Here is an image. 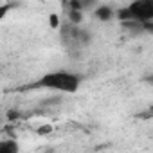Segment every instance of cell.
<instances>
[{"label":"cell","instance_id":"obj_1","mask_svg":"<svg viewBox=\"0 0 153 153\" xmlns=\"http://www.w3.org/2000/svg\"><path fill=\"white\" fill-rule=\"evenodd\" d=\"M81 87V78L78 74H74L70 70H54V72H47L42 78L25 87V88H43V90H51V92H59V94H76Z\"/></svg>","mask_w":153,"mask_h":153},{"label":"cell","instance_id":"obj_2","mask_svg":"<svg viewBox=\"0 0 153 153\" xmlns=\"http://www.w3.org/2000/svg\"><path fill=\"white\" fill-rule=\"evenodd\" d=\"M126 7L130 9L131 18L137 22L153 20V0H131Z\"/></svg>","mask_w":153,"mask_h":153},{"label":"cell","instance_id":"obj_3","mask_svg":"<svg viewBox=\"0 0 153 153\" xmlns=\"http://www.w3.org/2000/svg\"><path fill=\"white\" fill-rule=\"evenodd\" d=\"M92 15H94V18H96L97 22H101V24H108V22L115 20V9L110 7V6H106V4H97V6L94 7Z\"/></svg>","mask_w":153,"mask_h":153},{"label":"cell","instance_id":"obj_4","mask_svg":"<svg viewBox=\"0 0 153 153\" xmlns=\"http://www.w3.org/2000/svg\"><path fill=\"white\" fill-rule=\"evenodd\" d=\"M121 24V29L128 34V36H142L144 34V31H142V25H140V22H137V20H124V22H119Z\"/></svg>","mask_w":153,"mask_h":153},{"label":"cell","instance_id":"obj_5","mask_svg":"<svg viewBox=\"0 0 153 153\" xmlns=\"http://www.w3.org/2000/svg\"><path fill=\"white\" fill-rule=\"evenodd\" d=\"M18 151H20V144L16 139L13 137L0 139V153H18Z\"/></svg>","mask_w":153,"mask_h":153},{"label":"cell","instance_id":"obj_6","mask_svg":"<svg viewBox=\"0 0 153 153\" xmlns=\"http://www.w3.org/2000/svg\"><path fill=\"white\" fill-rule=\"evenodd\" d=\"M65 16L67 22L72 25H81L85 22V13L81 9H65Z\"/></svg>","mask_w":153,"mask_h":153},{"label":"cell","instance_id":"obj_7","mask_svg":"<svg viewBox=\"0 0 153 153\" xmlns=\"http://www.w3.org/2000/svg\"><path fill=\"white\" fill-rule=\"evenodd\" d=\"M22 117H24V114L20 112V110H16V108H11V110H7L6 114H4V119H6V123H18V121H22Z\"/></svg>","mask_w":153,"mask_h":153},{"label":"cell","instance_id":"obj_8","mask_svg":"<svg viewBox=\"0 0 153 153\" xmlns=\"http://www.w3.org/2000/svg\"><path fill=\"white\" fill-rule=\"evenodd\" d=\"M115 20H117V22H124V20H131V15H130V9H128V7H121V9H115Z\"/></svg>","mask_w":153,"mask_h":153},{"label":"cell","instance_id":"obj_9","mask_svg":"<svg viewBox=\"0 0 153 153\" xmlns=\"http://www.w3.org/2000/svg\"><path fill=\"white\" fill-rule=\"evenodd\" d=\"M81 2V11L83 13H92L94 7L99 4V0H79Z\"/></svg>","mask_w":153,"mask_h":153},{"label":"cell","instance_id":"obj_10","mask_svg":"<svg viewBox=\"0 0 153 153\" xmlns=\"http://www.w3.org/2000/svg\"><path fill=\"white\" fill-rule=\"evenodd\" d=\"M61 101H63V97H61V96H52V97L43 99V101H42V105H43V106H56V105H59Z\"/></svg>","mask_w":153,"mask_h":153},{"label":"cell","instance_id":"obj_11","mask_svg":"<svg viewBox=\"0 0 153 153\" xmlns=\"http://www.w3.org/2000/svg\"><path fill=\"white\" fill-rule=\"evenodd\" d=\"M52 124H42V126H38L36 128V133L38 135H42V137H47V135H51L52 133Z\"/></svg>","mask_w":153,"mask_h":153},{"label":"cell","instance_id":"obj_12","mask_svg":"<svg viewBox=\"0 0 153 153\" xmlns=\"http://www.w3.org/2000/svg\"><path fill=\"white\" fill-rule=\"evenodd\" d=\"M49 25H51L52 29H59V25H61V18H59V15H56V13L49 15Z\"/></svg>","mask_w":153,"mask_h":153},{"label":"cell","instance_id":"obj_13","mask_svg":"<svg viewBox=\"0 0 153 153\" xmlns=\"http://www.w3.org/2000/svg\"><path fill=\"white\" fill-rule=\"evenodd\" d=\"M13 9V4H9V2H4V4H0V22H2L6 16H7V13Z\"/></svg>","mask_w":153,"mask_h":153},{"label":"cell","instance_id":"obj_14","mask_svg":"<svg viewBox=\"0 0 153 153\" xmlns=\"http://www.w3.org/2000/svg\"><path fill=\"white\" fill-rule=\"evenodd\" d=\"M67 2H68V0H59V6L65 9V7H67Z\"/></svg>","mask_w":153,"mask_h":153}]
</instances>
